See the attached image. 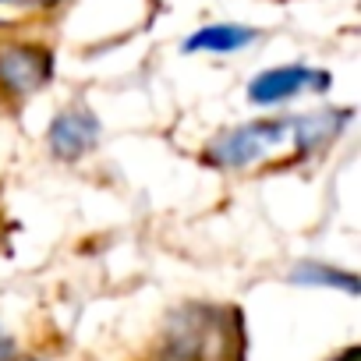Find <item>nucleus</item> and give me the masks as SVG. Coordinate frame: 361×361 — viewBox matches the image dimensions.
I'll use <instances>...</instances> for the list:
<instances>
[{
  "label": "nucleus",
  "mask_w": 361,
  "mask_h": 361,
  "mask_svg": "<svg viewBox=\"0 0 361 361\" xmlns=\"http://www.w3.org/2000/svg\"><path fill=\"white\" fill-rule=\"evenodd\" d=\"M290 283H305V287H340L347 294H357V280L350 273H340V269H329L322 262H301L294 273H290Z\"/></svg>",
  "instance_id": "7"
},
{
  "label": "nucleus",
  "mask_w": 361,
  "mask_h": 361,
  "mask_svg": "<svg viewBox=\"0 0 361 361\" xmlns=\"http://www.w3.org/2000/svg\"><path fill=\"white\" fill-rule=\"evenodd\" d=\"M11 350H15V343H11V336L0 329V361H8L11 357Z\"/></svg>",
  "instance_id": "8"
},
{
  "label": "nucleus",
  "mask_w": 361,
  "mask_h": 361,
  "mask_svg": "<svg viewBox=\"0 0 361 361\" xmlns=\"http://www.w3.org/2000/svg\"><path fill=\"white\" fill-rule=\"evenodd\" d=\"M347 121H350V110H319V114L290 117V142L298 145V152L308 156V152L322 149L329 138H336Z\"/></svg>",
  "instance_id": "5"
},
{
  "label": "nucleus",
  "mask_w": 361,
  "mask_h": 361,
  "mask_svg": "<svg viewBox=\"0 0 361 361\" xmlns=\"http://www.w3.org/2000/svg\"><path fill=\"white\" fill-rule=\"evenodd\" d=\"M290 142V117H266V121H248L238 124L224 135H216V142L209 145V159L216 166L227 170H241V166H255L262 163L276 145Z\"/></svg>",
  "instance_id": "1"
},
{
  "label": "nucleus",
  "mask_w": 361,
  "mask_h": 361,
  "mask_svg": "<svg viewBox=\"0 0 361 361\" xmlns=\"http://www.w3.org/2000/svg\"><path fill=\"white\" fill-rule=\"evenodd\" d=\"M248 43H255V29L248 25H202L185 39V54H238Z\"/></svg>",
  "instance_id": "6"
},
{
  "label": "nucleus",
  "mask_w": 361,
  "mask_h": 361,
  "mask_svg": "<svg viewBox=\"0 0 361 361\" xmlns=\"http://www.w3.org/2000/svg\"><path fill=\"white\" fill-rule=\"evenodd\" d=\"M47 142L54 149L57 159H82L99 145V121L89 110H61L50 128H47Z\"/></svg>",
  "instance_id": "4"
},
{
  "label": "nucleus",
  "mask_w": 361,
  "mask_h": 361,
  "mask_svg": "<svg viewBox=\"0 0 361 361\" xmlns=\"http://www.w3.org/2000/svg\"><path fill=\"white\" fill-rule=\"evenodd\" d=\"M54 75V57L39 47H4L0 50V85L15 96H32Z\"/></svg>",
  "instance_id": "3"
},
{
  "label": "nucleus",
  "mask_w": 361,
  "mask_h": 361,
  "mask_svg": "<svg viewBox=\"0 0 361 361\" xmlns=\"http://www.w3.org/2000/svg\"><path fill=\"white\" fill-rule=\"evenodd\" d=\"M329 82L333 78L326 71H315V68H305V64L269 68V71H262L248 82V99L259 103V106H276V103H287L301 92H326Z\"/></svg>",
  "instance_id": "2"
}]
</instances>
